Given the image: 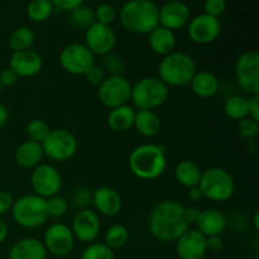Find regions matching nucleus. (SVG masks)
<instances>
[{
  "label": "nucleus",
  "instance_id": "52",
  "mask_svg": "<svg viewBox=\"0 0 259 259\" xmlns=\"http://www.w3.org/2000/svg\"><path fill=\"white\" fill-rule=\"evenodd\" d=\"M252 224H253V227H254L255 230H259V214L258 212H255L254 217H253Z\"/></svg>",
  "mask_w": 259,
  "mask_h": 259
},
{
  "label": "nucleus",
  "instance_id": "49",
  "mask_svg": "<svg viewBox=\"0 0 259 259\" xmlns=\"http://www.w3.org/2000/svg\"><path fill=\"white\" fill-rule=\"evenodd\" d=\"M200 212H201V210H200L199 207H186V219L187 222H189V224H196L197 219H199L200 217Z\"/></svg>",
  "mask_w": 259,
  "mask_h": 259
},
{
  "label": "nucleus",
  "instance_id": "39",
  "mask_svg": "<svg viewBox=\"0 0 259 259\" xmlns=\"http://www.w3.org/2000/svg\"><path fill=\"white\" fill-rule=\"evenodd\" d=\"M94 13H95V20L98 23H101V24L110 25L116 18L115 8L111 4H106V3L99 5V7L94 10Z\"/></svg>",
  "mask_w": 259,
  "mask_h": 259
},
{
  "label": "nucleus",
  "instance_id": "23",
  "mask_svg": "<svg viewBox=\"0 0 259 259\" xmlns=\"http://www.w3.org/2000/svg\"><path fill=\"white\" fill-rule=\"evenodd\" d=\"M42 144L33 141H24L17 147L14 152L15 163L22 168H34L43 158Z\"/></svg>",
  "mask_w": 259,
  "mask_h": 259
},
{
  "label": "nucleus",
  "instance_id": "6",
  "mask_svg": "<svg viewBox=\"0 0 259 259\" xmlns=\"http://www.w3.org/2000/svg\"><path fill=\"white\" fill-rule=\"evenodd\" d=\"M10 211L14 222L25 229L40 228L48 219L46 199L35 194H28L14 200Z\"/></svg>",
  "mask_w": 259,
  "mask_h": 259
},
{
  "label": "nucleus",
  "instance_id": "15",
  "mask_svg": "<svg viewBox=\"0 0 259 259\" xmlns=\"http://www.w3.org/2000/svg\"><path fill=\"white\" fill-rule=\"evenodd\" d=\"M189 37L197 45H209L218 39L222 32V23L219 18L202 14L196 15L189 22Z\"/></svg>",
  "mask_w": 259,
  "mask_h": 259
},
{
  "label": "nucleus",
  "instance_id": "14",
  "mask_svg": "<svg viewBox=\"0 0 259 259\" xmlns=\"http://www.w3.org/2000/svg\"><path fill=\"white\" fill-rule=\"evenodd\" d=\"M116 45V35L110 25L95 22L85 32V46L94 56L111 53Z\"/></svg>",
  "mask_w": 259,
  "mask_h": 259
},
{
  "label": "nucleus",
  "instance_id": "32",
  "mask_svg": "<svg viewBox=\"0 0 259 259\" xmlns=\"http://www.w3.org/2000/svg\"><path fill=\"white\" fill-rule=\"evenodd\" d=\"M129 239L128 228L123 224H113L105 232V240L104 244L108 245L110 249L115 250L124 247Z\"/></svg>",
  "mask_w": 259,
  "mask_h": 259
},
{
  "label": "nucleus",
  "instance_id": "8",
  "mask_svg": "<svg viewBox=\"0 0 259 259\" xmlns=\"http://www.w3.org/2000/svg\"><path fill=\"white\" fill-rule=\"evenodd\" d=\"M40 144L43 154L56 162L68 161L77 152V139L75 134L63 128L51 129L47 138Z\"/></svg>",
  "mask_w": 259,
  "mask_h": 259
},
{
  "label": "nucleus",
  "instance_id": "25",
  "mask_svg": "<svg viewBox=\"0 0 259 259\" xmlns=\"http://www.w3.org/2000/svg\"><path fill=\"white\" fill-rule=\"evenodd\" d=\"M149 47L156 55L164 56L169 55L175 51L176 47V35L172 30L158 25L149 33Z\"/></svg>",
  "mask_w": 259,
  "mask_h": 259
},
{
  "label": "nucleus",
  "instance_id": "50",
  "mask_svg": "<svg viewBox=\"0 0 259 259\" xmlns=\"http://www.w3.org/2000/svg\"><path fill=\"white\" fill-rule=\"evenodd\" d=\"M8 120H9V111L4 104L0 103V128H3L8 123Z\"/></svg>",
  "mask_w": 259,
  "mask_h": 259
},
{
  "label": "nucleus",
  "instance_id": "12",
  "mask_svg": "<svg viewBox=\"0 0 259 259\" xmlns=\"http://www.w3.org/2000/svg\"><path fill=\"white\" fill-rule=\"evenodd\" d=\"M132 83L126 77L109 76L98 89V98L104 106L109 109L126 105L131 101Z\"/></svg>",
  "mask_w": 259,
  "mask_h": 259
},
{
  "label": "nucleus",
  "instance_id": "10",
  "mask_svg": "<svg viewBox=\"0 0 259 259\" xmlns=\"http://www.w3.org/2000/svg\"><path fill=\"white\" fill-rule=\"evenodd\" d=\"M30 187L33 194L43 199L56 196L62 187V176L52 164L40 163L32 169Z\"/></svg>",
  "mask_w": 259,
  "mask_h": 259
},
{
  "label": "nucleus",
  "instance_id": "45",
  "mask_svg": "<svg viewBox=\"0 0 259 259\" xmlns=\"http://www.w3.org/2000/svg\"><path fill=\"white\" fill-rule=\"evenodd\" d=\"M248 118L259 123V95H250L248 98Z\"/></svg>",
  "mask_w": 259,
  "mask_h": 259
},
{
  "label": "nucleus",
  "instance_id": "26",
  "mask_svg": "<svg viewBox=\"0 0 259 259\" xmlns=\"http://www.w3.org/2000/svg\"><path fill=\"white\" fill-rule=\"evenodd\" d=\"M136 109L131 105H121L110 109L108 115V125L114 132H126L134 125Z\"/></svg>",
  "mask_w": 259,
  "mask_h": 259
},
{
  "label": "nucleus",
  "instance_id": "37",
  "mask_svg": "<svg viewBox=\"0 0 259 259\" xmlns=\"http://www.w3.org/2000/svg\"><path fill=\"white\" fill-rule=\"evenodd\" d=\"M103 70L105 72L110 73V76H121L124 70H125V65L121 57L118 55H113V53H108V55L103 56Z\"/></svg>",
  "mask_w": 259,
  "mask_h": 259
},
{
  "label": "nucleus",
  "instance_id": "40",
  "mask_svg": "<svg viewBox=\"0 0 259 259\" xmlns=\"http://www.w3.org/2000/svg\"><path fill=\"white\" fill-rule=\"evenodd\" d=\"M227 10V2L225 0H205L204 13L210 17L219 18Z\"/></svg>",
  "mask_w": 259,
  "mask_h": 259
},
{
  "label": "nucleus",
  "instance_id": "27",
  "mask_svg": "<svg viewBox=\"0 0 259 259\" xmlns=\"http://www.w3.org/2000/svg\"><path fill=\"white\" fill-rule=\"evenodd\" d=\"M201 168L196 162L191 159H184L177 163L175 168V179L181 186L190 189V187L197 186L201 179Z\"/></svg>",
  "mask_w": 259,
  "mask_h": 259
},
{
  "label": "nucleus",
  "instance_id": "30",
  "mask_svg": "<svg viewBox=\"0 0 259 259\" xmlns=\"http://www.w3.org/2000/svg\"><path fill=\"white\" fill-rule=\"evenodd\" d=\"M53 10L55 7L51 0H30L27 5V17L32 22L42 23L50 19Z\"/></svg>",
  "mask_w": 259,
  "mask_h": 259
},
{
  "label": "nucleus",
  "instance_id": "16",
  "mask_svg": "<svg viewBox=\"0 0 259 259\" xmlns=\"http://www.w3.org/2000/svg\"><path fill=\"white\" fill-rule=\"evenodd\" d=\"M71 230L75 239L81 243H93L100 234L101 222L99 214L91 209H81L73 217Z\"/></svg>",
  "mask_w": 259,
  "mask_h": 259
},
{
  "label": "nucleus",
  "instance_id": "36",
  "mask_svg": "<svg viewBox=\"0 0 259 259\" xmlns=\"http://www.w3.org/2000/svg\"><path fill=\"white\" fill-rule=\"evenodd\" d=\"M46 206H47L48 218H62L68 209L67 201L58 195L46 199Z\"/></svg>",
  "mask_w": 259,
  "mask_h": 259
},
{
  "label": "nucleus",
  "instance_id": "38",
  "mask_svg": "<svg viewBox=\"0 0 259 259\" xmlns=\"http://www.w3.org/2000/svg\"><path fill=\"white\" fill-rule=\"evenodd\" d=\"M238 134L245 141H252L257 137L259 131V123L250 118H244L238 121Z\"/></svg>",
  "mask_w": 259,
  "mask_h": 259
},
{
  "label": "nucleus",
  "instance_id": "18",
  "mask_svg": "<svg viewBox=\"0 0 259 259\" xmlns=\"http://www.w3.org/2000/svg\"><path fill=\"white\" fill-rule=\"evenodd\" d=\"M9 68L18 77H33L42 71L43 60L33 50L15 51L10 56Z\"/></svg>",
  "mask_w": 259,
  "mask_h": 259
},
{
  "label": "nucleus",
  "instance_id": "28",
  "mask_svg": "<svg viewBox=\"0 0 259 259\" xmlns=\"http://www.w3.org/2000/svg\"><path fill=\"white\" fill-rule=\"evenodd\" d=\"M133 126L143 137L152 138L161 131V119L153 110H137Z\"/></svg>",
  "mask_w": 259,
  "mask_h": 259
},
{
  "label": "nucleus",
  "instance_id": "53",
  "mask_svg": "<svg viewBox=\"0 0 259 259\" xmlns=\"http://www.w3.org/2000/svg\"><path fill=\"white\" fill-rule=\"evenodd\" d=\"M2 88H3V86H2V83H0V91H2Z\"/></svg>",
  "mask_w": 259,
  "mask_h": 259
},
{
  "label": "nucleus",
  "instance_id": "44",
  "mask_svg": "<svg viewBox=\"0 0 259 259\" xmlns=\"http://www.w3.org/2000/svg\"><path fill=\"white\" fill-rule=\"evenodd\" d=\"M51 2H52L53 7L57 9L63 10V12H71L82 5L83 0H51Z\"/></svg>",
  "mask_w": 259,
  "mask_h": 259
},
{
  "label": "nucleus",
  "instance_id": "42",
  "mask_svg": "<svg viewBox=\"0 0 259 259\" xmlns=\"http://www.w3.org/2000/svg\"><path fill=\"white\" fill-rule=\"evenodd\" d=\"M91 196L93 192L89 189H78L73 195V205L75 207H80V210L88 209L89 205L91 204Z\"/></svg>",
  "mask_w": 259,
  "mask_h": 259
},
{
  "label": "nucleus",
  "instance_id": "51",
  "mask_svg": "<svg viewBox=\"0 0 259 259\" xmlns=\"http://www.w3.org/2000/svg\"><path fill=\"white\" fill-rule=\"evenodd\" d=\"M8 237V225L4 220L0 219V244L5 242Z\"/></svg>",
  "mask_w": 259,
  "mask_h": 259
},
{
  "label": "nucleus",
  "instance_id": "5",
  "mask_svg": "<svg viewBox=\"0 0 259 259\" xmlns=\"http://www.w3.org/2000/svg\"><path fill=\"white\" fill-rule=\"evenodd\" d=\"M168 86L154 76H147L132 85L131 101L136 110H153L168 99Z\"/></svg>",
  "mask_w": 259,
  "mask_h": 259
},
{
  "label": "nucleus",
  "instance_id": "1",
  "mask_svg": "<svg viewBox=\"0 0 259 259\" xmlns=\"http://www.w3.org/2000/svg\"><path fill=\"white\" fill-rule=\"evenodd\" d=\"M189 227L186 206L176 200L158 202L149 214V233L159 242H176Z\"/></svg>",
  "mask_w": 259,
  "mask_h": 259
},
{
  "label": "nucleus",
  "instance_id": "47",
  "mask_svg": "<svg viewBox=\"0 0 259 259\" xmlns=\"http://www.w3.org/2000/svg\"><path fill=\"white\" fill-rule=\"evenodd\" d=\"M18 78L19 77L10 68H7L3 72H0V83H2V86H5V88H12V86H14L17 83Z\"/></svg>",
  "mask_w": 259,
  "mask_h": 259
},
{
  "label": "nucleus",
  "instance_id": "19",
  "mask_svg": "<svg viewBox=\"0 0 259 259\" xmlns=\"http://www.w3.org/2000/svg\"><path fill=\"white\" fill-rule=\"evenodd\" d=\"M176 253L180 259H202L207 253L206 237L197 229H187L176 240Z\"/></svg>",
  "mask_w": 259,
  "mask_h": 259
},
{
  "label": "nucleus",
  "instance_id": "29",
  "mask_svg": "<svg viewBox=\"0 0 259 259\" xmlns=\"http://www.w3.org/2000/svg\"><path fill=\"white\" fill-rule=\"evenodd\" d=\"M224 114L232 120H242L248 118V98L243 95H233L225 100L223 106Z\"/></svg>",
  "mask_w": 259,
  "mask_h": 259
},
{
  "label": "nucleus",
  "instance_id": "2",
  "mask_svg": "<svg viewBox=\"0 0 259 259\" xmlns=\"http://www.w3.org/2000/svg\"><path fill=\"white\" fill-rule=\"evenodd\" d=\"M128 166L132 174L138 179L146 181L158 179L166 171V149L153 143L136 147L128 157Z\"/></svg>",
  "mask_w": 259,
  "mask_h": 259
},
{
  "label": "nucleus",
  "instance_id": "41",
  "mask_svg": "<svg viewBox=\"0 0 259 259\" xmlns=\"http://www.w3.org/2000/svg\"><path fill=\"white\" fill-rule=\"evenodd\" d=\"M108 77L106 72L103 70V67H99V66L94 65L88 72L85 73V78L88 80V82H90L94 86H100L104 82V80Z\"/></svg>",
  "mask_w": 259,
  "mask_h": 259
},
{
  "label": "nucleus",
  "instance_id": "21",
  "mask_svg": "<svg viewBox=\"0 0 259 259\" xmlns=\"http://www.w3.org/2000/svg\"><path fill=\"white\" fill-rule=\"evenodd\" d=\"M228 227V218L220 210L209 207L201 210L196 222V229L205 237L222 235Z\"/></svg>",
  "mask_w": 259,
  "mask_h": 259
},
{
  "label": "nucleus",
  "instance_id": "11",
  "mask_svg": "<svg viewBox=\"0 0 259 259\" xmlns=\"http://www.w3.org/2000/svg\"><path fill=\"white\" fill-rule=\"evenodd\" d=\"M60 63L67 73L85 76V73L95 65V56L85 45L71 43L61 51Z\"/></svg>",
  "mask_w": 259,
  "mask_h": 259
},
{
  "label": "nucleus",
  "instance_id": "17",
  "mask_svg": "<svg viewBox=\"0 0 259 259\" xmlns=\"http://www.w3.org/2000/svg\"><path fill=\"white\" fill-rule=\"evenodd\" d=\"M158 18L159 25L175 32L189 24L191 19V12L186 3L181 0H171L159 8Z\"/></svg>",
  "mask_w": 259,
  "mask_h": 259
},
{
  "label": "nucleus",
  "instance_id": "43",
  "mask_svg": "<svg viewBox=\"0 0 259 259\" xmlns=\"http://www.w3.org/2000/svg\"><path fill=\"white\" fill-rule=\"evenodd\" d=\"M14 204V197L10 192L0 190V217L10 211Z\"/></svg>",
  "mask_w": 259,
  "mask_h": 259
},
{
  "label": "nucleus",
  "instance_id": "24",
  "mask_svg": "<svg viewBox=\"0 0 259 259\" xmlns=\"http://www.w3.org/2000/svg\"><path fill=\"white\" fill-rule=\"evenodd\" d=\"M190 86L192 93L201 99L214 98L220 90L219 78L209 71H197L192 77Z\"/></svg>",
  "mask_w": 259,
  "mask_h": 259
},
{
  "label": "nucleus",
  "instance_id": "34",
  "mask_svg": "<svg viewBox=\"0 0 259 259\" xmlns=\"http://www.w3.org/2000/svg\"><path fill=\"white\" fill-rule=\"evenodd\" d=\"M25 132H27V137L29 141L42 143L50 134L51 128L43 119H33L27 124Z\"/></svg>",
  "mask_w": 259,
  "mask_h": 259
},
{
  "label": "nucleus",
  "instance_id": "35",
  "mask_svg": "<svg viewBox=\"0 0 259 259\" xmlns=\"http://www.w3.org/2000/svg\"><path fill=\"white\" fill-rule=\"evenodd\" d=\"M114 250L104 243H90L81 253L80 259H114Z\"/></svg>",
  "mask_w": 259,
  "mask_h": 259
},
{
  "label": "nucleus",
  "instance_id": "33",
  "mask_svg": "<svg viewBox=\"0 0 259 259\" xmlns=\"http://www.w3.org/2000/svg\"><path fill=\"white\" fill-rule=\"evenodd\" d=\"M70 15H68V20L71 24L75 28H81V29H88L89 27L96 22L95 20V13L91 8L83 7L80 5L76 9L71 10Z\"/></svg>",
  "mask_w": 259,
  "mask_h": 259
},
{
  "label": "nucleus",
  "instance_id": "9",
  "mask_svg": "<svg viewBox=\"0 0 259 259\" xmlns=\"http://www.w3.org/2000/svg\"><path fill=\"white\" fill-rule=\"evenodd\" d=\"M235 80L244 93L259 95V53L245 51L235 62Z\"/></svg>",
  "mask_w": 259,
  "mask_h": 259
},
{
  "label": "nucleus",
  "instance_id": "48",
  "mask_svg": "<svg viewBox=\"0 0 259 259\" xmlns=\"http://www.w3.org/2000/svg\"><path fill=\"white\" fill-rule=\"evenodd\" d=\"M189 191H187V197H189L190 200H191L192 202H200L201 200H204V194H202L201 189L199 187V185L197 186H194V187H190V189H187Z\"/></svg>",
  "mask_w": 259,
  "mask_h": 259
},
{
  "label": "nucleus",
  "instance_id": "22",
  "mask_svg": "<svg viewBox=\"0 0 259 259\" xmlns=\"http://www.w3.org/2000/svg\"><path fill=\"white\" fill-rule=\"evenodd\" d=\"M9 259H47V250L40 240L23 238L10 247Z\"/></svg>",
  "mask_w": 259,
  "mask_h": 259
},
{
  "label": "nucleus",
  "instance_id": "20",
  "mask_svg": "<svg viewBox=\"0 0 259 259\" xmlns=\"http://www.w3.org/2000/svg\"><path fill=\"white\" fill-rule=\"evenodd\" d=\"M91 204L94 205L98 214L111 218L120 212L123 207V200L116 190L108 186H101L93 191Z\"/></svg>",
  "mask_w": 259,
  "mask_h": 259
},
{
  "label": "nucleus",
  "instance_id": "13",
  "mask_svg": "<svg viewBox=\"0 0 259 259\" xmlns=\"http://www.w3.org/2000/svg\"><path fill=\"white\" fill-rule=\"evenodd\" d=\"M75 240L72 230L68 225L55 223L46 229L42 243L47 253L50 252L51 254L57 257H65L72 252Z\"/></svg>",
  "mask_w": 259,
  "mask_h": 259
},
{
  "label": "nucleus",
  "instance_id": "31",
  "mask_svg": "<svg viewBox=\"0 0 259 259\" xmlns=\"http://www.w3.org/2000/svg\"><path fill=\"white\" fill-rule=\"evenodd\" d=\"M35 42V34L30 28L28 27H19L17 29L13 30L9 38V46L13 50L15 51H24L30 50Z\"/></svg>",
  "mask_w": 259,
  "mask_h": 259
},
{
  "label": "nucleus",
  "instance_id": "3",
  "mask_svg": "<svg viewBox=\"0 0 259 259\" xmlns=\"http://www.w3.org/2000/svg\"><path fill=\"white\" fill-rule=\"evenodd\" d=\"M159 8L152 0H128L119 12L123 27L137 34H149L159 25Z\"/></svg>",
  "mask_w": 259,
  "mask_h": 259
},
{
  "label": "nucleus",
  "instance_id": "46",
  "mask_svg": "<svg viewBox=\"0 0 259 259\" xmlns=\"http://www.w3.org/2000/svg\"><path fill=\"white\" fill-rule=\"evenodd\" d=\"M224 245V240H223L222 235H211V237H206V250L211 253L220 252Z\"/></svg>",
  "mask_w": 259,
  "mask_h": 259
},
{
  "label": "nucleus",
  "instance_id": "4",
  "mask_svg": "<svg viewBox=\"0 0 259 259\" xmlns=\"http://www.w3.org/2000/svg\"><path fill=\"white\" fill-rule=\"evenodd\" d=\"M197 72V66L194 58L185 52L174 51L162 57L158 66V78L167 86L190 85L192 77Z\"/></svg>",
  "mask_w": 259,
  "mask_h": 259
},
{
  "label": "nucleus",
  "instance_id": "7",
  "mask_svg": "<svg viewBox=\"0 0 259 259\" xmlns=\"http://www.w3.org/2000/svg\"><path fill=\"white\" fill-rule=\"evenodd\" d=\"M199 187L205 199L214 202H224L234 195L235 182L229 171L225 168L210 167L202 171Z\"/></svg>",
  "mask_w": 259,
  "mask_h": 259
}]
</instances>
